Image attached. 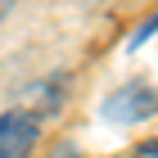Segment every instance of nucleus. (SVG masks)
Returning <instances> with one entry per match:
<instances>
[{
    "label": "nucleus",
    "mask_w": 158,
    "mask_h": 158,
    "mask_svg": "<svg viewBox=\"0 0 158 158\" xmlns=\"http://www.w3.org/2000/svg\"><path fill=\"white\" fill-rule=\"evenodd\" d=\"M36 118H27L23 109L0 113V158H27L36 145Z\"/></svg>",
    "instance_id": "f03ea898"
},
{
    "label": "nucleus",
    "mask_w": 158,
    "mask_h": 158,
    "mask_svg": "<svg viewBox=\"0 0 158 158\" xmlns=\"http://www.w3.org/2000/svg\"><path fill=\"white\" fill-rule=\"evenodd\" d=\"M14 9V0H0V23H5V14Z\"/></svg>",
    "instance_id": "7ed1b4c3"
},
{
    "label": "nucleus",
    "mask_w": 158,
    "mask_h": 158,
    "mask_svg": "<svg viewBox=\"0 0 158 158\" xmlns=\"http://www.w3.org/2000/svg\"><path fill=\"white\" fill-rule=\"evenodd\" d=\"M158 113V90L145 81H131L122 86V90H113L109 99H104V118L118 122V127H131V122H145Z\"/></svg>",
    "instance_id": "f257e3e1"
},
{
    "label": "nucleus",
    "mask_w": 158,
    "mask_h": 158,
    "mask_svg": "<svg viewBox=\"0 0 158 158\" xmlns=\"http://www.w3.org/2000/svg\"><path fill=\"white\" fill-rule=\"evenodd\" d=\"M145 158H158V145H149V149H145Z\"/></svg>",
    "instance_id": "20e7f679"
}]
</instances>
